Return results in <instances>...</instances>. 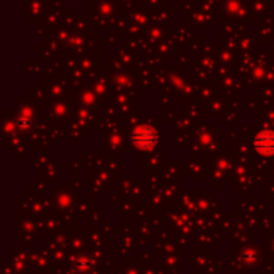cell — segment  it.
Here are the masks:
<instances>
[{"instance_id":"6da1fadb","label":"cell","mask_w":274,"mask_h":274,"mask_svg":"<svg viewBox=\"0 0 274 274\" xmlns=\"http://www.w3.org/2000/svg\"><path fill=\"white\" fill-rule=\"evenodd\" d=\"M254 146L255 149L263 154V156H272L274 154V132H261L260 135L255 136L254 140Z\"/></svg>"},{"instance_id":"7a4b0ae2","label":"cell","mask_w":274,"mask_h":274,"mask_svg":"<svg viewBox=\"0 0 274 274\" xmlns=\"http://www.w3.org/2000/svg\"><path fill=\"white\" fill-rule=\"evenodd\" d=\"M157 143V132L151 127H141L135 133V145L138 148H151Z\"/></svg>"}]
</instances>
